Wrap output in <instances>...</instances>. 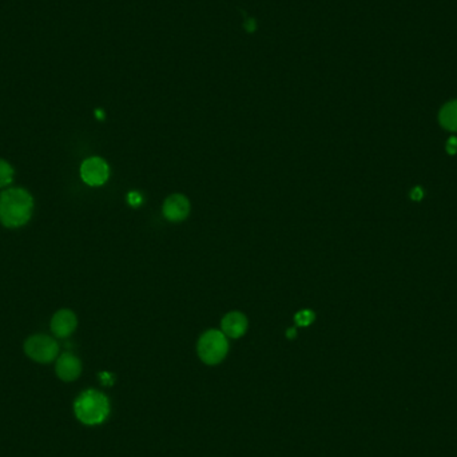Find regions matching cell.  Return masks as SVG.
Wrapping results in <instances>:
<instances>
[{"label":"cell","mask_w":457,"mask_h":457,"mask_svg":"<svg viewBox=\"0 0 457 457\" xmlns=\"http://www.w3.org/2000/svg\"><path fill=\"white\" fill-rule=\"evenodd\" d=\"M228 342L226 336L219 330H209L200 338L198 354L207 365L219 363L228 354Z\"/></svg>","instance_id":"obj_3"},{"label":"cell","mask_w":457,"mask_h":457,"mask_svg":"<svg viewBox=\"0 0 457 457\" xmlns=\"http://www.w3.org/2000/svg\"><path fill=\"white\" fill-rule=\"evenodd\" d=\"M421 197H423V191H421V188H413V191H412V200L418 201V200H421Z\"/></svg>","instance_id":"obj_16"},{"label":"cell","mask_w":457,"mask_h":457,"mask_svg":"<svg viewBox=\"0 0 457 457\" xmlns=\"http://www.w3.org/2000/svg\"><path fill=\"white\" fill-rule=\"evenodd\" d=\"M247 329V320L243 313L233 311L228 313L222 320V330L225 336L238 338L243 336Z\"/></svg>","instance_id":"obj_9"},{"label":"cell","mask_w":457,"mask_h":457,"mask_svg":"<svg viewBox=\"0 0 457 457\" xmlns=\"http://www.w3.org/2000/svg\"><path fill=\"white\" fill-rule=\"evenodd\" d=\"M439 121L444 129L457 131V99L444 105L439 114Z\"/></svg>","instance_id":"obj_10"},{"label":"cell","mask_w":457,"mask_h":457,"mask_svg":"<svg viewBox=\"0 0 457 457\" xmlns=\"http://www.w3.org/2000/svg\"><path fill=\"white\" fill-rule=\"evenodd\" d=\"M96 115H98V118H101V120L103 118V112H102L101 110H98V111H96Z\"/></svg>","instance_id":"obj_19"},{"label":"cell","mask_w":457,"mask_h":457,"mask_svg":"<svg viewBox=\"0 0 457 457\" xmlns=\"http://www.w3.org/2000/svg\"><path fill=\"white\" fill-rule=\"evenodd\" d=\"M74 412L83 424L98 425L102 424L110 415V401L102 392L86 390L75 400Z\"/></svg>","instance_id":"obj_2"},{"label":"cell","mask_w":457,"mask_h":457,"mask_svg":"<svg viewBox=\"0 0 457 457\" xmlns=\"http://www.w3.org/2000/svg\"><path fill=\"white\" fill-rule=\"evenodd\" d=\"M34 201L25 188H8L0 194V221L7 228H18L28 222Z\"/></svg>","instance_id":"obj_1"},{"label":"cell","mask_w":457,"mask_h":457,"mask_svg":"<svg viewBox=\"0 0 457 457\" xmlns=\"http://www.w3.org/2000/svg\"><path fill=\"white\" fill-rule=\"evenodd\" d=\"M82 179L90 186H101L108 178V166L102 158L93 157L83 162L81 167Z\"/></svg>","instance_id":"obj_5"},{"label":"cell","mask_w":457,"mask_h":457,"mask_svg":"<svg viewBox=\"0 0 457 457\" xmlns=\"http://www.w3.org/2000/svg\"><path fill=\"white\" fill-rule=\"evenodd\" d=\"M13 167L7 162L0 160V188L10 185L13 182Z\"/></svg>","instance_id":"obj_11"},{"label":"cell","mask_w":457,"mask_h":457,"mask_svg":"<svg viewBox=\"0 0 457 457\" xmlns=\"http://www.w3.org/2000/svg\"><path fill=\"white\" fill-rule=\"evenodd\" d=\"M188 212H190V203L188 198L181 194L169 197L163 205V214L169 221L173 222L184 221L188 217Z\"/></svg>","instance_id":"obj_6"},{"label":"cell","mask_w":457,"mask_h":457,"mask_svg":"<svg viewBox=\"0 0 457 457\" xmlns=\"http://www.w3.org/2000/svg\"><path fill=\"white\" fill-rule=\"evenodd\" d=\"M295 320L300 326H308L314 321V313L311 310H301L297 313Z\"/></svg>","instance_id":"obj_12"},{"label":"cell","mask_w":457,"mask_h":457,"mask_svg":"<svg viewBox=\"0 0 457 457\" xmlns=\"http://www.w3.org/2000/svg\"><path fill=\"white\" fill-rule=\"evenodd\" d=\"M246 30H247L249 32H253V31L256 30V22H255L253 19H249V20L246 22Z\"/></svg>","instance_id":"obj_17"},{"label":"cell","mask_w":457,"mask_h":457,"mask_svg":"<svg viewBox=\"0 0 457 457\" xmlns=\"http://www.w3.org/2000/svg\"><path fill=\"white\" fill-rule=\"evenodd\" d=\"M142 197H141V194L139 193H136V191H133V193H130L129 194V203L131 205V206H139L141 203H142Z\"/></svg>","instance_id":"obj_13"},{"label":"cell","mask_w":457,"mask_h":457,"mask_svg":"<svg viewBox=\"0 0 457 457\" xmlns=\"http://www.w3.org/2000/svg\"><path fill=\"white\" fill-rule=\"evenodd\" d=\"M77 328V317L71 310H59L51 321V330L55 336L65 338Z\"/></svg>","instance_id":"obj_8"},{"label":"cell","mask_w":457,"mask_h":457,"mask_svg":"<svg viewBox=\"0 0 457 457\" xmlns=\"http://www.w3.org/2000/svg\"><path fill=\"white\" fill-rule=\"evenodd\" d=\"M25 350L28 357L38 363H51L58 356L59 347L56 341L49 336H32L25 344Z\"/></svg>","instance_id":"obj_4"},{"label":"cell","mask_w":457,"mask_h":457,"mask_svg":"<svg viewBox=\"0 0 457 457\" xmlns=\"http://www.w3.org/2000/svg\"><path fill=\"white\" fill-rule=\"evenodd\" d=\"M446 151L449 153V154H456L457 151V138H455V136H452V138H449L448 139V142H446Z\"/></svg>","instance_id":"obj_14"},{"label":"cell","mask_w":457,"mask_h":457,"mask_svg":"<svg viewBox=\"0 0 457 457\" xmlns=\"http://www.w3.org/2000/svg\"><path fill=\"white\" fill-rule=\"evenodd\" d=\"M286 336L289 337V338H295V337H296V329H293V328H290V329L288 330V333H286Z\"/></svg>","instance_id":"obj_18"},{"label":"cell","mask_w":457,"mask_h":457,"mask_svg":"<svg viewBox=\"0 0 457 457\" xmlns=\"http://www.w3.org/2000/svg\"><path fill=\"white\" fill-rule=\"evenodd\" d=\"M82 372V363L78 357L71 353H63L56 363V375L63 381L77 380Z\"/></svg>","instance_id":"obj_7"},{"label":"cell","mask_w":457,"mask_h":457,"mask_svg":"<svg viewBox=\"0 0 457 457\" xmlns=\"http://www.w3.org/2000/svg\"><path fill=\"white\" fill-rule=\"evenodd\" d=\"M99 378H101V381H102L105 385H112V382H114V377L111 376V375L108 373V372L101 373V375H99Z\"/></svg>","instance_id":"obj_15"}]
</instances>
